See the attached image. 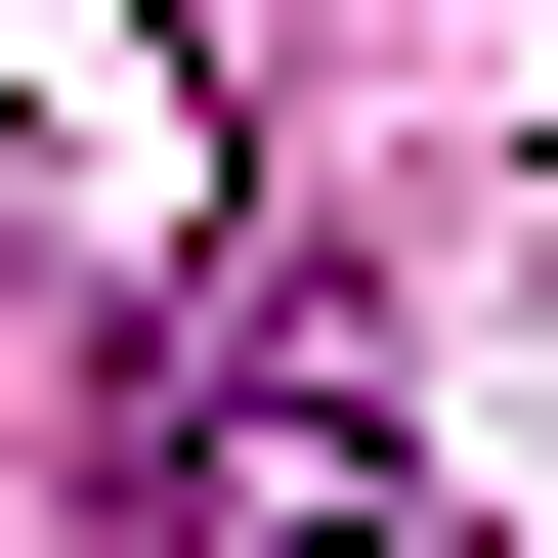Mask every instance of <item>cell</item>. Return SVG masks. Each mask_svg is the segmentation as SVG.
Here are the masks:
<instances>
[{
	"label": "cell",
	"mask_w": 558,
	"mask_h": 558,
	"mask_svg": "<svg viewBox=\"0 0 558 558\" xmlns=\"http://www.w3.org/2000/svg\"><path fill=\"white\" fill-rule=\"evenodd\" d=\"M130 515H172V558H429L387 301H344V258H215V301H172V387H130Z\"/></svg>",
	"instance_id": "cell-1"
}]
</instances>
